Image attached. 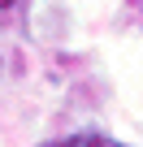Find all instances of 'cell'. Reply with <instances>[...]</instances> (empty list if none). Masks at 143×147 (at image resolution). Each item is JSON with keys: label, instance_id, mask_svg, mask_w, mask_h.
I'll return each mask as SVG.
<instances>
[{"label": "cell", "instance_id": "1", "mask_svg": "<svg viewBox=\"0 0 143 147\" xmlns=\"http://www.w3.org/2000/svg\"><path fill=\"white\" fill-rule=\"evenodd\" d=\"M39 147H130V143H117V138H108V134L83 130V134H69V138H52V143H39Z\"/></svg>", "mask_w": 143, "mask_h": 147}, {"label": "cell", "instance_id": "2", "mask_svg": "<svg viewBox=\"0 0 143 147\" xmlns=\"http://www.w3.org/2000/svg\"><path fill=\"white\" fill-rule=\"evenodd\" d=\"M13 5H18V0H0V9H13Z\"/></svg>", "mask_w": 143, "mask_h": 147}]
</instances>
